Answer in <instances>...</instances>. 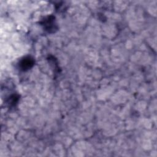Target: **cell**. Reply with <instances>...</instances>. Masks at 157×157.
I'll use <instances>...</instances> for the list:
<instances>
[{"mask_svg": "<svg viewBox=\"0 0 157 157\" xmlns=\"http://www.w3.org/2000/svg\"><path fill=\"white\" fill-rule=\"evenodd\" d=\"M40 24L43 26L44 29L49 33H55L58 29L55 23V17L53 15H49L44 18L40 21Z\"/></svg>", "mask_w": 157, "mask_h": 157, "instance_id": "1", "label": "cell"}, {"mask_svg": "<svg viewBox=\"0 0 157 157\" xmlns=\"http://www.w3.org/2000/svg\"><path fill=\"white\" fill-rule=\"evenodd\" d=\"M34 64V59L30 56H27L22 58L19 62V67L23 71L30 69Z\"/></svg>", "mask_w": 157, "mask_h": 157, "instance_id": "2", "label": "cell"}, {"mask_svg": "<svg viewBox=\"0 0 157 157\" xmlns=\"http://www.w3.org/2000/svg\"><path fill=\"white\" fill-rule=\"evenodd\" d=\"M19 96L17 94H13L12 95L8 101V103L10 105H14L18 101Z\"/></svg>", "mask_w": 157, "mask_h": 157, "instance_id": "3", "label": "cell"}]
</instances>
